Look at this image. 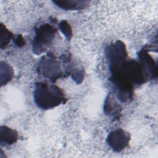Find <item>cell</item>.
<instances>
[{
	"instance_id": "cell-1",
	"label": "cell",
	"mask_w": 158,
	"mask_h": 158,
	"mask_svg": "<svg viewBox=\"0 0 158 158\" xmlns=\"http://www.w3.org/2000/svg\"><path fill=\"white\" fill-rule=\"evenodd\" d=\"M35 104L40 109L48 110L65 103L66 98L63 90L54 84L44 82L36 83L33 91Z\"/></svg>"
},
{
	"instance_id": "cell-2",
	"label": "cell",
	"mask_w": 158,
	"mask_h": 158,
	"mask_svg": "<svg viewBox=\"0 0 158 158\" xmlns=\"http://www.w3.org/2000/svg\"><path fill=\"white\" fill-rule=\"evenodd\" d=\"M57 29L49 23L40 25L35 30L32 41V51L36 55H40L47 51L52 44Z\"/></svg>"
},
{
	"instance_id": "cell-3",
	"label": "cell",
	"mask_w": 158,
	"mask_h": 158,
	"mask_svg": "<svg viewBox=\"0 0 158 158\" xmlns=\"http://www.w3.org/2000/svg\"><path fill=\"white\" fill-rule=\"evenodd\" d=\"M37 72L52 81H56L64 75L59 60L52 52H48L46 56L40 59L37 66Z\"/></svg>"
},
{
	"instance_id": "cell-4",
	"label": "cell",
	"mask_w": 158,
	"mask_h": 158,
	"mask_svg": "<svg viewBox=\"0 0 158 158\" xmlns=\"http://www.w3.org/2000/svg\"><path fill=\"white\" fill-rule=\"evenodd\" d=\"M105 54L110 72L120 67L127 60V47L121 40H117L109 44L105 49Z\"/></svg>"
},
{
	"instance_id": "cell-5",
	"label": "cell",
	"mask_w": 158,
	"mask_h": 158,
	"mask_svg": "<svg viewBox=\"0 0 158 158\" xmlns=\"http://www.w3.org/2000/svg\"><path fill=\"white\" fill-rule=\"evenodd\" d=\"M120 69L125 77L134 86L143 85L148 81L142 66L136 60H127L120 67Z\"/></svg>"
},
{
	"instance_id": "cell-6",
	"label": "cell",
	"mask_w": 158,
	"mask_h": 158,
	"mask_svg": "<svg viewBox=\"0 0 158 158\" xmlns=\"http://www.w3.org/2000/svg\"><path fill=\"white\" fill-rule=\"evenodd\" d=\"M130 139L131 136L128 132L122 128H118L109 133L106 142L112 151L120 152L128 146Z\"/></svg>"
},
{
	"instance_id": "cell-7",
	"label": "cell",
	"mask_w": 158,
	"mask_h": 158,
	"mask_svg": "<svg viewBox=\"0 0 158 158\" xmlns=\"http://www.w3.org/2000/svg\"><path fill=\"white\" fill-rule=\"evenodd\" d=\"M138 57V62L142 66L148 80L156 79L157 77V64L152 57L149 54V49L146 46L139 51Z\"/></svg>"
},
{
	"instance_id": "cell-8",
	"label": "cell",
	"mask_w": 158,
	"mask_h": 158,
	"mask_svg": "<svg viewBox=\"0 0 158 158\" xmlns=\"http://www.w3.org/2000/svg\"><path fill=\"white\" fill-rule=\"evenodd\" d=\"M19 139L18 132L13 128L6 125L0 127V143L1 146H10L17 141Z\"/></svg>"
},
{
	"instance_id": "cell-9",
	"label": "cell",
	"mask_w": 158,
	"mask_h": 158,
	"mask_svg": "<svg viewBox=\"0 0 158 158\" xmlns=\"http://www.w3.org/2000/svg\"><path fill=\"white\" fill-rule=\"evenodd\" d=\"M103 109L106 115L115 118L118 117L120 114L122 108L115 100L112 94L109 93L104 101Z\"/></svg>"
},
{
	"instance_id": "cell-10",
	"label": "cell",
	"mask_w": 158,
	"mask_h": 158,
	"mask_svg": "<svg viewBox=\"0 0 158 158\" xmlns=\"http://www.w3.org/2000/svg\"><path fill=\"white\" fill-rule=\"evenodd\" d=\"M52 2L57 7L65 10H78L85 9L88 5L87 1L54 0Z\"/></svg>"
},
{
	"instance_id": "cell-11",
	"label": "cell",
	"mask_w": 158,
	"mask_h": 158,
	"mask_svg": "<svg viewBox=\"0 0 158 158\" xmlns=\"http://www.w3.org/2000/svg\"><path fill=\"white\" fill-rule=\"evenodd\" d=\"M14 72L11 65L5 61L0 62V83L3 86L12 80L14 77Z\"/></svg>"
},
{
	"instance_id": "cell-12",
	"label": "cell",
	"mask_w": 158,
	"mask_h": 158,
	"mask_svg": "<svg viewBox=\"0 0 158 158\" xmlns=\"http://www.w3.org/2000/svg\"><path fill=\"white\" fill-rule=\"evenodd\" d=\"M65 73L70 75L77 84H81L84 80L85 70L83 67L70 65L66 68Z\"/></svg>"
},
{
	"instance_id": "cell-13",
	"label": "cell",
	"mask_w": 158,
	"mask_h": 158,
	"mask_svg": "<svg viewBox=\"0 0 158 158\" xmlns=\"http://www.w3.org/2000/svg\"><path fill=\"white\" fill-rule=\"evenodd\" d=\"M14 36L13 33L3 23L0 24V48L5 49Z\"/></svg>"
},
{
	"instance_id": "cell-14",
	"label": "cell",
	"mask_w": 158,
	"mask_h": 158,
	"mask_svg": "<svg viewBox=\"0 0 158 158\" xmlns=\"http://www.w3.org/2000/svg\"><path fill=\"white\" fill-rule=\"evenodd\" d=\"M58 27L60 31L65 36V38L68 41H70L72 37L73 31L72 27L69 22L66 20H62L59 22Z\"/></svg>"
},
{
	"instance_id": "cell-15",
	"label": "cell",
	"mask_w": 158,
	"mask_h": 158,
	"mask_svg": "<svg viewBox=\"0 0 158 158\" xmlns=\"http://www.w3.org/2000/svg\"><path fill=\"white\" fill-rule=\"evenodd\" d=\"M14 43H15V44L19 47H23V46H25V41L24 38L23 37V36L22 35H17L14 39Z\"/></svg>"
}]
</instances>
